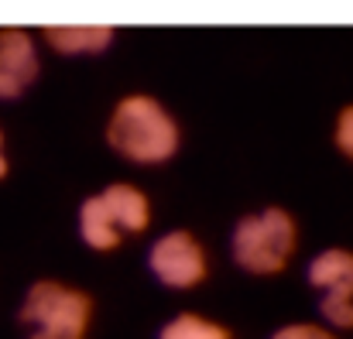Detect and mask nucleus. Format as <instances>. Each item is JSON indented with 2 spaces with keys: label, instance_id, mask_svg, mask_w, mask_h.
Returning <instances> with one entry per match:
<instances>
[{
  "label": "nucleus",
  "instance_id": "nucleus-14",
  "mask_svg": "<svg viewBox=\"0 0 353 339\" xmlns=\"http://www.w3.org/2000/svg\"><path fill=\"white\" fill-rule=\"evenodd\" d=\"M10 165H7V154H3V130H0V178H7Z\"/></svg>",
  "mask_w": 353,
  "mask_h": 339
},
{
  "label": "nucleus",
  "instance_id": "nucleus-9",
  "mask_svg": "<svg viewBox=\"0 0 353 339\" xmlns=\"http://www.w3.org/2000/svg\"><path fill=\"white\" fill-rule=\"evenodd\" d=\"M79 233H83L86 247H93V250H100V254H110V250L120 247L123 233H120L117 223L110 220V213H107L100 192L83 199V206H79Z\"/></svg>",
  "mask_w": 353,
  "mask_h": 339
},
{
  "label": "nucleus",
  "instance_id": "nucleus-11",
  "mask_svg": "<svg viewBox=\"0 0 353 339\" xmlns=\"http://www.w3.org/2000/svg\"><path fill=\"white\" fill-rule=\"evenodd\" d=\"M319 312L330 326L353 329V298H319Z\"/></svg>",
  "mask_w": 353,
  "mask_h": 339
},
{
  "label": "nucleus",
  "instance_id": "nucleus-10",
  "mask_svg": "<svg viewBox=\"0 0 353 339\" xmlns=\"http://www.w3.org/2000/svg\"><path fill=\"white\" fill-rule=\"evenodd\" d=\"M158 339H234V333L223 322L206 319L199 312H179L175 319H168L161 326Z\"/></svg>",
  "mask_w": 353,
  "mask_h": 339
},
{
  "label": "nucleus",
  "instance_id": "nucleus-1",
  "mask_svg": "<svg viewBox=\"0 0 353 339\" xmlns=\"http://www.w3.org/2000/svg\"><path fill=\"white\" fill-rule=\"evenodd\" d=\"M107 144L134 165H161L182 147V127L151 93H127L110 110Z\"/></svg>",
  "mask_w": 353,
  "mask_h": 339
},
{
  "label": "nucleus",
  "instance_id": "nucleus-3",
  "mask_svg": "<svg viewBox=\"0 0 353 339\" xmlns=\"http://www.w3.org/2000/svg\"><path fill=\"white\" fill-rule=\"evenodd\" d=\"M230 250L243 271L278 274L299 250V223L285 206H264L236 220Z\"/></svg>",
  "mask_w": 353,
  "mask_h": 339
},
{
  "label": "nucleus",
  "instance_id": "nucleus-7",
  "mask_svg": "<svg viewBox=\"0 0 353 339\" xmlns=\"http://www.w3.org/2000/svg\"><path fill=\"white\" fill-rule=\"evenodd\" d=\"M309 285L323 298H353V250L330 247L309 260Z\"/></svg>",
  "mask_w": 353,
  "mask_h": 339
},
{
  "label": "nucleus",
  "instance_id": "nucleus-6",
  "mask_svg": "<svg viewBox=\"0 0 353 339\" xmlns=\"http://www.w3.org/2000/svg\"><path fill=\"white\" fill-rule=\"evenodd\" d=\"M110 220L117 223L120 233H144L151 226V199L141 185L134 182H110L103 192H100Z\"/></svg>",
  "mask_w": 353,
  "mask_h": 339
},
{
  "label": "nucleus",
  "instance_id": "nucleus-12",
  "mask_svg": "<svg viewBox=\"0 0 353 339\" xmlns=\"http://www.w3.org/2000/svg\"><path fill=\"white\" fill-rule=\"evenodd\" d=\"M333 147L353 161V103H347L343 110L336 113V123H333Z\"/></svg>",
  "mask_w": 353,
  "mask_h": 339
},
{
  "label": "nucleus",
  "instance_id": "nucleus-2",
  "mask_svg": "<svg viewBox=\"0 0 353 339\" xmlns=\"http://www.w3.org/2000/svg\"><path fill=\"white\" fill-rule=\"evenodd\" d=\"M17 322L28 339H86L93 322V298L65 281L41 278L28 288Z\"/></svg>",
  "mask_w": 353,
  "mask_h": 339
},
{
  "label": "nucleus",
  "instance_id": "nucleus-13",
  "mask_svg": "<svg viewBox=\"0 0 353 339\" xmlns=\"http://www.w3.org/2000/svg\"><path fill=\"white\" fill-rule=\"evenodd\" d=\"M271 339H340L333 329L326 326H316V322H288L281 329H274Z\"/></svg>",
  "mask_w": 353,
  "mask_h": 339
},
{
  "label": "nucleus",
  "instance_id": "nucleus-5",
  "mask_svg": "<svg viewBox=\"0 0 353 339\" xmlns=\"http://www.w3.org/2000/svg\"><path fill=\"white\" fill-rule=\"evenodd\" d=\"M41 72L38 45L24 28H0V100L21 96Z\"/></svg>",
  "mask_w": 353,
  "mask_h": 339
},
{
  "label": "nucleus",
  "instance_id": "nucleus-8",
  "mask_svg": "<svg viewBox=\"0 0 353 339\" xmlns=\"http://www.w3.org/2000/svg\"><path fill=\"white\" fill-rule=\"evenodd\" d=\"M45 45L62 55H97L110 48L114 28L110 24H48L41 31Z\"/></svg>",
  "mask_w": 353,
  "mask_h": 339
},
{
  "label": "nucleus",
  "instance_id": "nucleus-4",
  "mask_svg": "<svg viewBox=\"0 0 353 339\" xmlns=\"http://www.w3.org/2000/svg\"><path fill=\"white\" fill-rule=\"evenodd\" d=\"M151 274L172 291H192L210 278V254L192 229H168L148 250Z\"/></svg>",
  "mask_w": 353,
  "mask_h": 339
}]
</instances>
